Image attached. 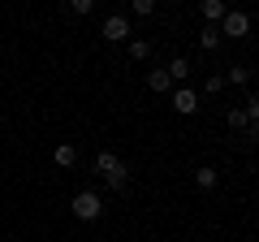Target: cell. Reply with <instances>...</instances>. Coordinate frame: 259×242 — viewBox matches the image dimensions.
<instances>
[{"instance_id":"obj_1","label":"cell","mask_w":259,"mask_h":242,"mask_svg":"<svg viewBox=\"0 0 259 242\" xmlns=\"http://www.w3.org/2000/svg\"><path fill=\"white\" fill-rule=\"evenodd\" d=\"M95 173L104 177V182H108L112 190H121L130 182V173H125V165H121L117 156H112V151H100V156H95Z\"/></svg>"},{"instance_id":"obj_2","label":"cell","mask_w":259,"mask_h":242,"mask_svg":"<svg viewBox=\"0 0 259 242\" xmlns=\"http://www.w3.org/2000/svg\"><path fill=\"white\" fill-rule=\"evenodd\" d=\"M100 212H104V199L95 195V190H78L74 195V216L78 221H95Z\"/></svg>"},{"instance_id":"obj_3","label":"cell","mask_w":259,"mask_h":242,"mask_svg":"<svg viewBox=\"0 0 259 242\" xmlns=\"http://www.w3.org/2000/svg\"><path fill=\"white\" fill-rule=\"evenodd\" d=\"M100 35H104V39H112V44H121V39L130 35V18H125V13H108Z\"/></svg>"},{"instance_id":"obj_4","label":"cell","mask_w":259,"mask_h":242,"mask_svg":"<svg viewBox=\"0 0 259 242\" xmlns=\"http://www.w3.org/2000/svg\"><path fill=\"white\" fill-rule=\"evenodd\" d=\"M246 30H250V18H246L242 9H229V13H225L221 35H233V39H238V35H246Z\"/></svg>"},{"instance_id":"obj_5","label":"cell","mask_w":259,"mask_h":242,"mask_svg":"<svg viewBox=\"0 0 259 242\" xmlns=\"http://www.w3.org/2000/svg\"><path fill=\"white\" fill-rule=\"evenodd\" d=\"M173 108L182 112V117H190V112L199 108V91H190V87H177V91H173Z\"/></svg>"},{"instance_id":"obj_6","label":"cell","mask_w":259,"mask_h":242,"mask_svg":"<svg viewBox=\"0 0 259 242\" xmlns=\"http://www.w3.org/2000/svg\"><path fill=\"white\" fill-rule=\"evenodd\" d=\"M199 13H203V18L212 22V26H216V22H225V13H229V5H225V0H203V5H199Z\"/></svg>"},{"instance_id":"obj_7","label":"cell","mask_w":259,"mask_h":242,"mask_svg":"<svg viewBox=\"0 0 259 242\" xmlns=\"http://www.w3.org/2000/svg\"><path fill=\"white\" fill-rule=\"evenodd\" d=\"M164 69H168V78H173V83H186V78H190V61H186V56H173Z\"/></svg>"},{"instance_id":"obj_8","label":"cell","mask_w":259,"mask_h":242,"mask_svg":"<svg viewBox=\"0 0 259 242\" xmlns=\"http://www.w3.org/2000/svg\"><path fill=\"white\" fill-rule=\"evenodd\" d=\"M147 87H151L156 95H164L168 87H173V78H168V69H151V74H147Z\"/></svg>"},{"instance_id":"obj_9","label":"cell","mask_w":259,"mask_h":242,"mask_svg":"<svg viewBox=\"0 0 259 242\" xmlns=\"http://www.w3.org/2000/svg\"><path fill=\"white\" fill-rule=\"evenodd\" d=\"M194 182H199V190H216V169L212 165H199V169H194Z\"/></svg>"},{"instance_id":"obj_10","label":"cell","mask_w":259,"mask_h":242,"mask_svg":"<svg viewBox=\"0 0 259 242\" xmlns=\"http://www.w3.org/2000/svg\"><path fill=\"white\" fill-rule=\"evenodd\" d=\"M199 48H203V52L221 48V26H203V30H199Z\"/></svg>"},{"instance_id":"obj_11","label":"cell","mask_w":259,"mask_h":242,"mask_svg":"<svg viewBox=\"0 0 259 242\" xmlns=\"http://www.w3.org/2000/svg\"><path fill=\"white\" fill-rule=\"evenodd\" d=\"M52 160H56V165H61V169H69V165H78V151L69 147V143H61V147L52 151Z\"/></svg>"},{"instance_id":"obj_12","label":"cell","mask_w":259,"mask_h":242,"mask_svg":"<svg viewBox=\"0 0 259 242\" xmlns=\"http://www.w3.org/2000/svg\"><path fill=\"white\" fill-rule=\"evenodd\" d=\"M130 56H134V61H147V56H151V44H147V39H134V44H130Z\"/></svg>"},{"instance_id":"obj_13","label":"cell","mask_w":259,"mask_h":242,"mask_svg":"<svg viewBox=\"0 0 259 242\" xmlns=\"http://www.w3.org/2000/svg\"><path fill=\"white\" fill-rule=\"evenodd\" d=\"M233 126V130H246V108H229V117H225Z\"/></svg>"},{"instance_id":"obj_14","label":"cell","mask_w":259,"mask_h":242,"mask_svg":"<svg viewBox=\"0 0 259 242\" xmlns=\"http://www.w3.org/2000/svg\"><path fill=\"white\" fill-rule=\"evenodd\" d=\"M225 83H238V87H246V83H250V74H246L242 65H233L229 74H225Z\"/></svg>"},{"instance_id":"obj_15","label":"cell","mask_w":259,"mask_h":242,"mask_svg":"<svg viewBox=\"0 0 259 242\" xmlns=\"http://www.w3.org/2000/svg\"><path fill=\"white\" fill-rule=\"evenodd\" d=\"M203 91H207V95H221V91H225V74H212V78L203 83Z\"/></svg>"},{"instance_id":"obj_16","label":"cell","mask_w":259,"mask_h":242,"mask_svg":"<svg viewBox=\"0 0 259 242\" xmlns=\"http://www.w3.org/2000/svg\"><path fill=\"white\" fill-rule=\"evenodd\" d=\"M130 9L139 13V18H151V13H156V0H134V5H130Z\"/></svg>"},{"instance_id":"obj_17","label":"cell","mask_w":259,"mask_h":242,"mask_svg":"<svg viewBox=\"0 0 259 242\" xmlns=\"http://www.w3.org/2000/svg\"><path fill=\"white\" fill-rule=\"evenodd\" d=\"M91 9H95V0H69V13H78V18L91 13Z\"/></svg>"},{"instance_id":"obj_18","label":"cell","mask_w":259,"mask_h":242,"mask_svg":"<svg viewBox=\"0 0 259 242\" xmlns=\"http://www.w3.org/2000/svg\"><path fill=\"white\" fill-rule=\"evenodd\" d=\"M246 121H259V95H255V100L246 104Z\"/></svg>"},{"instance_id":"obj_19","label":"cell","mask_w":259,"mask_h":242,"mask_svg":"<svg viewBox=\"0 0 259 242\" xmlns=\"http://www.w3.org/2000/svg\"><path fill=\"white\" fill-rule=\"evenodd\" d=\"M246 126H250V139H259V121H246Z\"/></svg>"}]
</instances>
